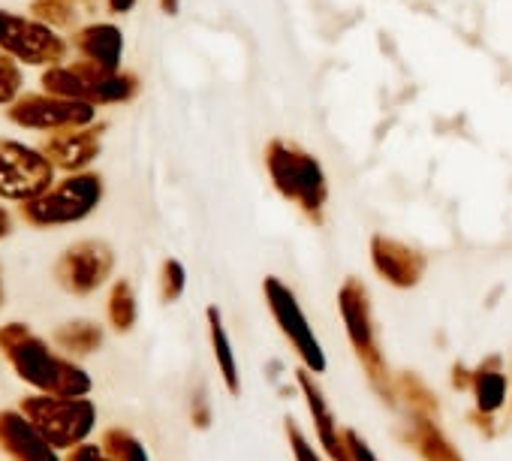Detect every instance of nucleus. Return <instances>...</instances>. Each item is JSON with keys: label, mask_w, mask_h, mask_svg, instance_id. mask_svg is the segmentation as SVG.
Returning a JSON list of instances; mask_svg holds the SVG:
<instances>
[{"label": "nucleus", "mask_w": 512, "mask_h": 461, "mask_svg": "<svg viewBox=\"0 0 512 461\" xmlns=\"http://www.w3.org/2000/svg\"><path fill=\"white\" fill-rule=\"evenodd\" d=\"M58 281L73 296L94 293L112 272V251L103 242H79L67 248V254L55 266Z\"/></svg>", "instance_id": "6e6552de"}, {"label": "nucleus", "mask_w": 512, "mask_h": 461, "mask_svg": "<svg viewBox=\"0 0 512 461\" xmlns=\"http://www.w3.org/2000/svg\"><path fill=\"white\" fill-rule=\"evenodd\" d=\"M0 49L31 67H55L67 58V43L40 19L0 10Z\"/></svg>", "instance_id": "39448f33"}, {"label": "nucleus", "mask_w": 512, "mask_h": 461, "mask_svg": "<svg viewBox=\"0 0 512 461\" xmlns=\"http://www.w3.org/2000/svg\"><path fill=\"white\" fill-rule=\"evenodd\" d=\"M287 434H290V440H293L296 461H323V458L311 449V443L305 440V434H302V428H299L296 422H287Z\"/></svg>", "instance_id": "5701e85b"}, {"label": "nucleus", "mask_w": 512, "mask_h": 461, "mask_svg": "<svg viewBox=\"0 0 512 461\" xmlns=\"http://www.w3.org/2000/svg\"><path fill=\"white\" fill-rule=\"evenodd\" d=\"M133 4H136V0H109V7H112L115 13H127Z\"/></svg>", "instance_id": "bb28decb"}, {"label": "nucleus", "mask_w": 512, "mask_h": 461, "mask_svg": "<svg viewBox=\"0 0 512 461\" xmlns=\"http://www.w3.org/2000/svg\"><path fill=\"white\" fill-rule=\"evenodd\" d=\"M55 449H73L85 443L97 425V407L88 395L61 398V395H28L19 407Z\"/></svg>", "instance_id": "f03ea898"}, {"label": "nucleus", "mask_w": 512, "mask_h": 461, "mask_svg": "<svg viewBox=\"0 0 512 461\" xmlns=\"http://www.w3.org/2000/svg\"><path fill=\"white\" fill-rule=\"evenodd\" d=\"M181 287H184V269L175 260H169L163 266V296H166V302H172L181 293Z\"/></svg>", "instance_id": "4be33fe9"}, {"label": "nucleus", "mask_w": 512, "mask_h": 461, "mask_svg": "<svg viewBox=\"0 0 512 461\" xmlns=\"http://www.w3.org/2000/svg\"><path fill=\"white\" fill-rule=\"evenodd\" d=\"M266 293H269V302H272V311H275L281 329L290 335V341L296 344V350H299V356L305 359V365H308L314 374L326 371V356H323V350H320V344H317V338H314L308 320L302 317V311H299L293 293H287L278 281H269V284H266Z\"/></svg>", "instance_id": "1a4fd4ad"}, {"label": "nucleus", "mask_w": 512, "mask_h": 461, "mask_svg": "<svg viewBox=\"0 0 512 461\" xmlns=\"http://www.w3.org/2000/svg\"><path fill=\"white\" fill-rule=\"evenodd\" d=\"M476 401L479 410L491 413L506 401V380L500 374H479L476 377Z\"/></svg>", "instance_id": "6ab92c4d"}, {"label": "nucleus", "mask_w": 512, "mask_h": 461, "mask_svg": "<svg viewBox=\"0 0 512 461\" xmlns=\"http://www.w3.org/2000/svg\"><path fill=\"white\" fill-rule=\"evenodd\" d=\"M55 184L52 160L25 142L0 139V199L28 202Z\"/></svg>", "instance_id": "20e7f679"}, {"label": "nucleus", "mask_w": 512, "mask_h": 461, "mask_svg": "<svg viewBox=\"0 0 512 461\" xmlns=\"http://www.w3.org/2000/svg\"><path fill=\"white\" fill-rule=\"evenodd\" d=\"M34 19L46 22L49 28H67L73 22L70 0H34Z\"/></svg>", "instance_id": "412c9836"}, {"label": "nucleus", "mask_w": 512, "mask_h": 461, "mask_svg": "<svg viewBox=\"0 0 512 461\" xmlns=\"http://www.w3.org/2000/svg\"><path fill=\"white\" fill-rule=\"evenodd\" d=\"M55 341L64 350H70V353H94L103 344V332L94 323L76 320V323H67L64 329H58L55 332Z\"/></svg>", "instance_id": "2eb2a0df"}, {"label": "nucleus", "mask_w": 512, "mask_h": 461, "mask_svg": "<svg viewBox=\"0 0 512 461\" xmlns=\"http://www.w3.org/2000/svg\"><path fill=\"white\" fill-rule=\"evenodd\" d=\"M103 196V184L97 175L85 172V175H73L64 178L61 184H52L46 193L19 202V214L40 229H52V226H67L76 220H85L97 202Z\"/></svg>", "instance_id": "7ed1b4c3"}, {"label": "nucleus", "mask_w": 512, "mask_h": 461, "mask_svg": "<svg viewBox=\"0 0 512 461\" xmlns=\"http://www.w3.org/2000/svg\"><path fill=\"white\" fill-rule=\"evenodd\" d=\"M0 305H4V284H0Z\"/></svg>", "instance_id": "cd10ccee"}, {"label": "nucleus", "mask_w": 512, "mask_h": 461, "mask_svg": "<svg viewBox=\"0 0 512 461\" xmlns=\"http://www.w3.org/2000/svg\"><path fill=\"white\" fill-rule=\"evenodd\" d=\"M22 94V70L16 58L0 49V106H10Z\"/></svg>", "instance_id": "aec40b11"}, {"label": "nucleus", "mask_w": 512, "mask_h": 461, "mask_svg": "<svg viewBox=\"0 0 512 461\" xmlns=\"http://www.w3.org/2000/svg\"><path fill=\"white\" fill-rule=\"evenodd\" d=\"M109 320L118 332H130L133 323H136V299H133V290L130 284H115L112 287V296H109Z\"/></svg>", "instance_id": "a211bd4d"}, {"label": "nucleus", "mask_w": 512, "mask_h": 461, "mask_svg": "<svg viewBox=\"0 0 512 461\" xmlns=\"http://www.w3.org/2000/svg\"><path fill=\"white\" fill-rule=\"evenodd\" d=\"M67 461H115V458L103 446H97V443H79V446L70 449Z\"/></svg>", "instance_id": "b1692460"}, {"label": "nucleus", "mask_w": 512, "mask_h": 461, "mask_svg": "<svg viewBox=\"0 0 512 461\" xmlns=\"http://www.w3.org/2000/svg\"><path fill=\"white\" fill-rule=\"evenodd\" d=\"M10 121L25 127V130H73V127H88L94 121V106L85 100H70L58 94H19L10 109Z\"/></svg>", "instance_id": "0eeeda50"}, {"label": "nucleus", "mask_w": 512, "mask_h": 461, "mask_svg": "<svg viewBox=\"0 0 512 461\" xmlns=\"http://www.w3.org/2000/svg\"><path fill=\"white\" fill-rule=\"evenodd\" d=\"M0 449L13 461H61L58 449L22 410H0Z\"/></svg>", "instance_id": "9d476101"}, {"label": "nucleus", "mask_w": 512, "mask_h": 461, "mask_svg": "<svg viewBox=\"0 0 512 461\" xmlns=\"http://www.w3.org/2000/svg\"><path fill=\"white\" fill-rule=\"evenodd\" d=\"M208 320H211V341H214V356H217V365L223 371V380L229 386V392H238V371H235V356L229 350V341H226V332L220 326V314L214 308H208Z\"/></svg>", "instance_id": "dca6fc26"}, {"label": "nucleus", "mask_w": 512, "mask_h": 461, "mask_svg": "<svg viewBox=\"0 0 512 461\" xmlns=\"http://www.w3.org/2000/svg\"><path fill=\"white\" fill-rule=\"evenodd\" d=\"M103 449L115 458V461H148L145 446L139 443V437H133L124 428H109L103 434Z\"/></svg>", "instance_id": "f3484780"}, {"label": "nucleus", "mask_w": 512, "mask_h": 461, "mask_svg": "<svg viewBox=\"0 0 512 461\" xmlns=\"http://www.w3.org/2000/svg\"><path fill=\"white\" fill-rule=\"evenodd\" d=\"M347 434V443H350V452H353V461H377L374 452L368 449V443L356 434V431H344Z\"/></svg>", "instance_id": "393cba45"}, {"label": "nucleus", "mask_w": 512, "mask_h": 461, "mask_svg": "<svg viewBox=\"0 0 512 461\" xmlns=\"http://www.w3.org/2000/svg\"><path fill=\"white\" fill-rule=\"evenodd\" d=\"M97 136H100V130H94V127L58 130L40 145V151L52 160L55 169L76 172L97 157Z\"/></svg>", "instance_id": "9b49d317"}, {"label": "nucleus", "mask_w": 512, "mask_h": 461, "mask_svg": "<svg viewBox=\"0 0 512 461\" xmlns=\"http://www.w3.org/2000/svg\"><path fill=\"white\" fill-rule=\"evenodd\" d=\"M10 233H13V214L4 205H0V242H4Z\"/></svg>", "instance_id": "a878e982"}, {"label": "nucleus", "mask_w": 512, "mask_h": 461, "mask_svg": "<svg viewBox=\"0 0 512 461\" xmlns=\"http://www.w3.org/2000/svg\"><path fill=\"white\" fill-rule=\"evenodd\" d=\"M76 46L85 55V61L115 73L118 58H121V34H118V28H112V25H91V28H85L76 37Z\"/></svg>", "instance_id": "ddd939ff"}, {"label": "nucleus", "mask_w": 512, "mask_h": 461, "mask_svg": "<svg viewBox=\"0 0 512 461\" xmlns=\"http://www.w3.org/2000/svg\"><path fill=\"white\" fill-rule=\"evenodd\" d=\"M299 383H302V389H305V395H308V407H311V413H314V422H317V431H320V440H323L329 458H332V461H353L347 434L335 431V419H332L329 404H326V398L320 395V389L311 383L308 374H302Z\"/></svg>", "instance_id": "f8f14e48"}, {"label": "nucleus", "mask_w": 512, "mask_h": 461, "mask_svg": "<svg viewBox=\"0 0 512 461\" xmlns=\"http://www.w3.org/2000/svg\"><path fill=\"white\" fill-rule=\"evenodd\" d=\"M410 440L425 461H461V455L449 446V440L437 431V425L431 419H416Z\"/></svg>", "instance_id": "4468645a"}, {"label": "nucleus", "mask_w": 512, "mask_h": 461, "mask_svg": "<svg viewBox=\"0 0 512 461\" xmlns=\"http://www.w3.org/2000/svg\"><path fill=\"white\" fill-rule=\"evenodd\" d=\"M43 91L85 103H112L130 94V79H121L112 70H103L91 61L55 64L43 70Z\"/></svg>", "instance_id": "423d86ee"}, {"label": "nucleus", "mask_w": 512, "mask_h": 461, "mask_svg": "<svg viewBox=\"0 0 512 461\" xmlns=\"http://www.w3.org/2000/svg\"><path fill=\"white\" fill-rule=\"evenodd\" d=\"M0 353L7 356L13 371L37 392L61 395V398H82L94 386L88 371L52 353V347L43 338H37L25 323L0 326Z\"/></svg>", "instance_id": "f257e3e1"}]
</instances>
